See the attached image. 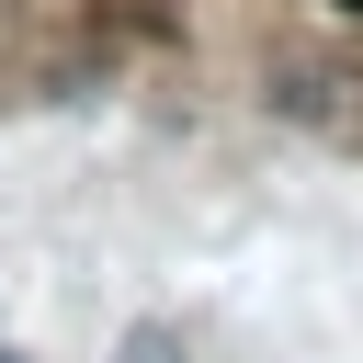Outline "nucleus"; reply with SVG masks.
Here are the masks:
<instances>
[{
  "label": "nucleus",
  "mask_w": 363,
  "mask_h": 363,
  "mask_svg": "<svg viewBox=\"0 0 363 363\" xmlns=\"http://www.w3.org/2000/svg\"><path fill=\"white\" fill-rule=\"evenodd\" d=\"M340 11H352V23H363V0H340Z\"/></svg>",
  "instance_id": "nucleus-1"
}]
</instances>
